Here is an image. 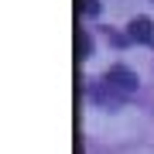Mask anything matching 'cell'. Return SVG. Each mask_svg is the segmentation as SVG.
Returning a JSON list of instances; mask_svg holds the SVG:
<instances>
[{"label": "cell", "mask_w": 154, "mask_h": 154, "mask_svg": "<svg viewBox=\"0 0 154 154\" xmlns=\"http://www.w3.org/2000/svg\"><path fill=\"white\" fill-rule=\"evenodd\" d=\"M127 31H130L134 41H140V45H154V21H147V17H134Z\"/></svg>", "instance_id": "obj_2"}, {"label": "cell", "mask_w": 154, "mask_h": 154, "mask_svg": "<svg viewBox=\"0 0 154 154\" xmlns=\"http://www.w3.org/2000/svg\"><path fill=\"white\" fill-rule=\"evenodd\" d=\"M82 7H86V14H89V17H96V14H99V4H96V0H86Z\"/></svg>", "instance_id": "obj_4"}, {"label": "cell", "mask_w": 154, "mask_h": 154, "mask_svg": "<svg viewBox=\"0 0 154 154\" xmlns=\"http://www.w3.org/2000/svg\"><path fill=\"white\" fill-rule=\"evenodd\" d=\"M79 51H82V58L93 51V38H89V34H82V38H79Z\"/></svg>", "instance_id": "obj_3"}, {"label": "cell", "mask_w": 154, "mask_h": 154, "mask_svg": "<svg viewBox=\"0 0 154 154\" xmlns=\"http://www.w3.org/2000/svg\"><path fill=\"white\" fill-rule=\"evenodd\" d=\"M137 93V75H134L130 69H123V65H113L110 72L103 75V82H99V89H96V103H110V106H116V103H123L127 96H134Z\"/></svg>", "instance_id": "obj_1"}]
</instances>
